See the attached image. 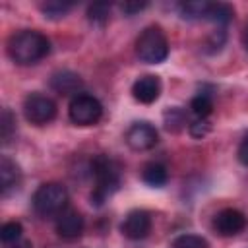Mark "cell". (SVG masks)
Masks as SVG:
<instances>
[{
    "label": "cell",
    "instance_id": "27",
    "mask_svg": "<svg viewBox=\"0 0 248 248\" xmlns=\"http://www.w3.org/2000/svg\"><path fill=\"white\" fill-rule=\"evenodd\" d=\"M6 248H8V246H6ZM14 248H31V242H29V240H17Z\"/></svg>",
    "mask_w": 248,
    "mask_h": 248
},
{
    "label": "cell",
    "instance_id": "16",
    "mask_svg": "<svg viewBox=\"0 0 248 248\" xmlns=\"http://www.w3.org/2000/svg\"><path fill=\"white\" fill-rule=\"evenodd\" d=\"M190 110L194 112L196 118H207L213 112V101L207 93H198L190 101Z\"/></svg>",
    "mask_w": 248,
    "mask_h": 248
},
{
    "label": "cell",
    "instance_id": "4",
    "mask_svg": "<svg viewBox=\"0 0 248 248\" xmlns=\"http://www.w3.org/2000/svg\"><path fill=\"white\" fill-rule=\"evenodd\" d=\"M136 54L145 64H159L169 56V41L159 25L145 27L136 39Z\"/></svg>",
    "mask_w": 248,
    "mask_h": 248
},
{
    "label": "cell",
    "instance_id": "5",
    "mask_svg": "<svg viewBox=\"0 0 248 248\" xmlns=\"http://www.w3.org/2000/svg\"><path fill=\"white\" fill-rule=\"evenodd\" d=\"M68 114L70 120L78 126H91L97 124L103 116V105L99 103L97 97L89 95V93H79L76 97H72L70 107H68Z\"/></svg>",
    "mask_w": 248,
    "mask_h": 248
},
{
    "label": "cell",
    "instance_id": "9",
    "mask_svg": "<svg viewBox=\"0 0 248 248\" xmlns=\"http://www.w3.org/2000/svg\"><path fill=\"white\" fill-rule=\"evenodd\" d=\"M151 223L153 221H151L149 211H145V209H132L124 217V221L120 225V232L126 238H130V240H141V238H145L151 232Z\"/></svg>",
    "mask_w": 248,
    "mask_h": 248
},
{
    "label": "cell",
    "instance_id": "13",
    "mask_svg": "<svg viewBox=\"0 0 248 248\" xmlns=\"http://www.w3.org/2000/svg\"><path fill=\"white\" fill-rule=\"evenodd\" d=\"M50 87L60 93V95H79V87H81V79L78 74L74 72H68V70H62V72H56L50 79Z\"/></svg>",
    "mask_w": 248,
    "mask_h": 248
},
{
    "label": "cell",
    "instance_id": "18",
    "mask_svg": "<svg viewBox=\"0 0 248 248\" xmlns=\"http://www.w3.org/2000/svg\"><path fill=\"white\" fill-rule=\"evenodd\" d=\"M72 2H60V0H50V2H45L41 4V10L46 17L50 19H56V17H64L70 10H72Z\"/></svg>",
    "mask_w": 248,
    "mask_h": 248
},
{
    "label": "cell",
    "instance_id": "15",
    "mask_svg": "<svg viewBox=\"0 0 248 248\" xmlns=\"http://www.w3.org/2000/svg\"><path fill=\"white\" fill-rule=\"evenodd\" d=\"M234 17V10L231 4L225 2H209L207 4V12H205V19L211 23H219L225 25Z\"/></svg>",
    "mask_w": 248,
    "mask_h": 248
},
{
    "label": "cell",
    "instance_id": "3",
    "mask_svg": "<svg viewBox=\"0 0 248 248\" xmlns=\"http://www.w3.org/2000/svg\"><path fill=\"white\" fill-rule=\"evenodd\" d=\"M31 205L35 213L45 219L58 217L64 209H68V192L58 182H45L35 190L31 198Z\"/></svg>",
    "mask_w": 248,
    "mask_h": 248
},
{
    "label": "cell",
    "instance_id": "6",
    "mask_svg": "<svg viewBox=\"0 0 248 248\" xmlns=\"http://www.w3.org/2000/svg\"><path fill=\"white\" fill-rule=\"evenodd\" d=\"M23 114L31 124H48L56 116V103L43 93H31L23 101Z\"/></svg>",
    "mask_w": 248,
    "mask_h": 248
},
{
    "label": "cell",
    "instance_id": "23",
    "mask_svg": "<svg viewBox=\"0 0 248 248\" xmlns=\"http://www.w3.org/2000/svg\"><path fill=\"white\" fill-rule=\"evenodd\" d=\"M16 130V118L14 114L10 112V108H4L2 110V116H0V134H2V143H8L12 140V134Z\"/></svg>",
    "mask_w": 248,
    "mask_h": 248
},
{
    "label": "cell",
    "instance_id": "1",
    "mask_svg": "<svg viewBox=\"0 0 248 248\" xmlns=\"http://www.w3.org/2000/svg\"><path fill=\"white\" fill-rule=\"evenodd\" d=\"M50 50L46 35L35 29H23L8 39V56L19 66H31L43 60Z\"/></svg>",
    "mask_w": 248,
    "mask_h": 248
},
{
    "label": "cell",
    "instance_id": "2",
    "mask_svg": "<svg viewBox=\"0 0 248 248\" xmlns=\"http://www.w3.org/2000/svg\"><path fill=\"white\" fill-rule=\"evenodd\" d=\"M91 174L95 180L91 203L101 207L120 188V165L112 157L101 153L91 161Z\"/></svg>",
    "mask_w": 248,
    "mask_h": 248
},
{
    "label": "cell",
    "instance_id": "28",
    "mask_svg": "<svg viewBox=\"0 0 248 248\" xmlns=\"http://www.w3.org/2000/svg\"><path fill=\"white\" fill-rule=\"evenodd\" d=\"M242 45H244V48L248 50V25L244 27V33H242Z\"/></svg>",
    "mask_w": 248,
    "mask_h": 248
},
{
    "label": "cell",
    "instance_id": "25",
    "mask_svg": "<svg viewBox=\"0 0 248 248\" xmlns=\"http://www.w3.org/2000/svg\"><path fill=\"white\" fill-rule=\"evenodd\" d=\"M147 6H149L147 2H124V4H120V10L126 16H134V14L141 12V10H145Z\"/></svg>",
    "mask_w": 248,
    "mask_h": 248
},
{
    "label": "cell",
    "instance_id": "11",
    "mask_svg": "<svg viewBox=\"0 0 248 248\" xmlns=\"http://www.w3.org/2000/svg\"><path fill=\"white\" fill-rule=\"evenodd\" d=\"M83 227H85L83 217L76 209H64L56 217V232L66 240L79 238L83 234Z\"/></svg>",
    "mask_w": 248,
    "mask_h": 248
},
{
    "label": "cell",
    "instance_id": "22",
    "mask_svg": "<svg viewBox=\"0 0 248 248\" xmlns=\"http://www.w3.org/2000/svg\"><path fill=\"white\" fill-rule=\"evenodd\" d=\"M186 126V114L182 108L174 107V108H169L165 112V128L170 130V132H178Z\"/></svg>",
    "mask_w": 248,
    "mask_h": 248
},
{
    "label": "cell",
    "instance_id": "14",
    "mask_svg": "<svg viewBox=\"0 0 248 248\" xmlns=\"http://www.w3.org/2000/svg\"><path fill=\"white\" fill-rule=\"evenodd\" d=\"M141 180L153 188H161L167 184L169 180V170L163 163H157V161H151L147 165H143L141 169Z\"/></svg>",
    "mask_w": 248,
    "mask_h": 248
},
{
    "label": "cell",
    "instance_id": "17",
    "mask_svg": "<svg viewBox=\"0 0 248 248\" xmlns=\"http://www.w3.org/2000/svg\"><path fill=\"white\" fill-rule=\"evenodd\" d=\"M207 4L205 0H194V2H184L180 4V14L186 19H205V12H207Z\"/></svg>",
    "mask_w": 248,
    "mask_h": 248
},
{
    "label": "cell",
    "instance_id": "24",
    "mask_svg": "<svg viewBox=\"0 0 248 248\" xmlns=\"http://www.w3.org/2000/svg\"><path fill=\"white\" fill-rule=\"evenodd\" d=\"M209 130H211V124H209L207 118H196L194 122L188 124V132H190V136H192V138H198V140L203 138V136H207Z\"/></svg>",
    "mask_w": 248,
    "mask_h": 248
},
{
    "label": "cell",
    "instance_id": "26",
    "mask_svg": "<svg viewBox=\"0 0 248 248\" xmlns=\"http://www.w3.org/2000/svg\"><path fill=\"white\" fill-rule=\"evenodd\" d=\"M236 157H238V161H240L242 165L248 167V134H244V138L240 140L238 149H236Z\"/></svg>",
    "mask_w": 248,
    "mask_h": 248
},
{
    "label": "cell",
    "instance_id": "12",
    "mask_svg": "<svg viewBox=\"0 0 248 248\" xmlns=\"http://www.w3.org/2000/svg\"><path fill=\"white\" fill-rule=\"evenodd\" d=\"M19 182H21L19 167L10 157H2L0 159V192H2V196H8L10 192L17 190Z\"/></svg>",
    "mask_w": 248,
    "mask_h": 248
},
{
    "label": "cell",
    "instance_id": "10",
    "mask_svg": "<svg viewBox=\"0 0 248 248\" xmlns=\"http://www.w3.org/2000/svg\"><path fill=\"white\" fill-rule=\"evenodd\" d=\"M132 95L136 101L143 103V105H151L159 99L161 95V79L153 74H147V76H141L134 81L132 85Z\"/></svg>",
    "mask_w": 248,
    "mask_h": 248
},
{
    "label": "cell",
    "instance_id": "20",
    "mask_svg": "<svg viewBox=\"0 0 248 248\" xmlns=\"http://www.w3.org/2000/svg\"><path fill=\"white\" fill-rule=\"evenodd\" d=\"M21 232H23V227L19 221H8L0 227V240L4 244L17 242V240H21Z\"/></svg>",
    "mask_w": 248,
    "mask_h": 248
},
{
    "label": "cell",
    "instance_id": "21",
    "mask_svg": "<svg viewBox=\"0 0 248 248\" xmlns=\"http://www.w3.org/2000/svg\"><path fill=\"white\" fill-rule=\"evenodd\" d=\"M110 16V4L107 2H95L87 8V19L91 23H97V25H103Z\"/></svg>",
    "mask_w": 248,
    "mask_h": 248
},
{
    "label": "cell",
    "instance_id": "7",
    "mask_svg": "<svg viewBox=\"0 0 248 248\" xmlns=\"http://www.w3.org/2000/svg\"><path fill=\"white\" fill-rule=\"evenodd\" d=\"M248 225V217L240 211V209H234V207H225L221 211L215 213L213 217V231L219 234V236H234L238 232H242Z\"/></svg>",
    "mask_w": 248,
    "mask_h": 248
},
{
    "label": "cell",
    "instance_id": "8",
    "mask_svg": "<svg viewBox=\"0 0 248 248\" xmlns=\"http://www.w3.org/2000/svg\"><path fill=\"white\" fill-rule=\"evenodd\" d=\"M157 141H159V134H157L155 126L145 120L134 122L126 132V143L134 151H147V149L155 147Z\"/></svg>",
    "mask_w": 248,
    "mask_h": 248
},
{
    "label": "cell",
    "instance_id": "19",
    "mask_svg": "<svg viewBox=\"0 0 248 248\" xmlns=\"http://www.w3.org/2000/svg\"><path fill=\"white\" fill-rule=\"evenodd\" d=\"M170 248H209V244L200 234H178L170 242Z\"/></svg>",
    "mask_w": 248,
    "mask_h": 248
}]
</instances>
